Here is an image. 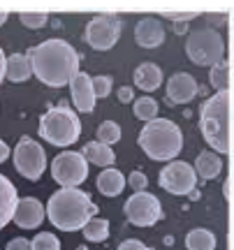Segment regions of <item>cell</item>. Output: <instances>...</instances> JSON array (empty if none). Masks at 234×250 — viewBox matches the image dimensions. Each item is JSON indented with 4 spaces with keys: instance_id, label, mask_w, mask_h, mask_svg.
I'll return each mask as SVG.
<instances>
[{
    "instance_id": "cell-22",
    "label": "cell",
    "mask_w": 234,
    "mask_h": 250,
    "mask_svg": "<svg viewBox=\"0 0 234 250\" xmlns=\"http://www.w3.org/2000/svg\"><path fill=\"white\" fill-rule=\"evenodd\" d=\"M186 248L188 250H213L216 248V236L209 229H192L186 236Z\"/></svg>"
},
{
    "instance_id": "cell-35",
    "label": "cell",
    "mask_w": 234,
    "mask_h": 250,
    "mask_svg": "<svg viewBox=\"0 0 234 250\" xmlns=\"http://www.w3.org/2000/svg\"><path fill=\"white\" fill-rule=\"evenodd\" d=\"M5 61H7V56L2 54V49H0V83L5 79Z\"/></svg>"
},
{
    "instance_id": "cell-7",
    "label": "cell",
    "mask_w": 234,
    "mask_h": 250,
    "mask_svg": "<svg viewBox=\"0 0 234 250\" xmlns=\"http://www.w3.org/2000/svg\"><path fill=\"white\" fill-rule=\"evenodd\" d=\"M51 176L58 186L77 188L88 179V160L81 153L65 151L61 155H56L51 162Z\"/></svg>"
},
{
    "instance_id": "cell-27",
    "label": "cell",
    "mask_w": 234,
    "mask_h": 250,
    "mask_svg": "<svg viewBox=\"0 0 234 250\" xmlns=\"http://www.w3.org/2000/svg\"><path fill=\"white\" fill-rule=\"evenodd\" d=\"M30 248L33 250H61V241H58L51 232H42L33 239Z\"/></svg>"
},
{
    "instance_id": "cell-11",
    "label": "cell",
    "mask_w": 234,
    "mask_h": 250,
    "mask_svg": "<svg viewBox=\"0 0 234 250\" xmlns=\"http://www.w3.org/2000/svg\"><path fill=\"white\" fill-rule=\"evenodd\" d=\"M160 188L167 190L171 195H190L195 190V183H197V174L190 167L188 162H170L167 167H162L160 171Z\"/></svg>"
},
{
    "instance_id": "cell-13",
    "label": "cell",
    "mask_w": 234,
    "mask_h": 250,
    "mask_svg": "<svg viewBox=\"0 0 234 250\" xmlns=\"http://www.w3.org/2000/svg\"><path fill=\"white\" fill-rule=\"evenodd\" d=\"M197 81L192 79V74H188V72H176L167 81V98L174 104H188L190 100L197 95Z\"/></svg>"
},
{
    "instance_id": "cell-3",
    "label": "cell",
    "mask_w": 234,
    "mask_h": 250,
    "mask_svg": "<svg viewBox=\"0 0 234 250\" xmlns=\"http://www.w3.org/2000/svg\"><path fill=\"white\" fill-rule=\"evenodd\" d=\"M199 127L204 142L213 151L220 155L232 151V90H218L202 104Z\"/></svg>"
},
{
    "instance_id": "cell-15",
    "label": "cell",
    "mask_w": 234,
    "mask_h": 250,
    "mask_svg": "<svg viewBox=\"0 0 234 250\" xmlns=\"http://www.w3.org/2000/svg\"><path fill=\"white\" fill-rule=\"evenodd\" d=\"M72 88V102L74 107L84 111V114H90L95 109V95H93V83H90V77L86 72H79L77 77L70 83Z\"/></svg>"
},
{
    "instance_id": "cell-20",
    "label": "cell",
    "mask_w": 234,
    "mask_h": 250,
    "mask_svg": "<svg viewBox=\"0 0 234 250\" xmlns=\"http://www.w3.org/2000/svg\"><path fill=\"white\" fill-rule=\"evenodd\" d=\"M123 188H126V176H123V174H121L118 169H111V167H107V169H105L98 176V190L105 197H116V195H121V192H123Z\"/></svg>"
},
{
    "instance_id": "cell-28",
    "label": "cell",
    "mask_w": 234,
    "mask_h": 250,
    "mask_svg": "<svg viewBox=\"0 0 234 250\" xmlns=\"http://www.w3.org/2000/svg\"><path fill=\"white\" fill-rule=\"evenodd\" d=\"M90 83H93V95H95V100H98V98H107L109 93H111L114 79L102 74V77H90Z\"/></svg>"
},
{
    "instance_id": "cell-19",
    "label": "cell",
    "mask_w": 234,
    "mask_h": 250,
    "mask_svg": "<svg viewBox=\"0 0 234 250\" xmlns=\"http://www.w3.org/2000/svg\"><path fill=\"white\" fill-rule=\"evenodd\" d=\"M81 155H84L86 160H90L93 165H98V167H111V165L116 162V153L111 151V146L100 144V142H88L84 146Z\"/></svg>"
},
{
    "instance_id": "cell-12",
    "label": "cell",
    "mask_w": 234,
    "mask_h": 250,
    "mask_svg": "<svg viewBox=\"0 0 234 250\" xmlns=\"http://www.w3.org/2000/svg\"><path fill=\"white\" fill-rule=\"evenodd\" d=\"M46 218L44 206L40 199L35 197H26V199H19L17 208H14V223L21 227V229H35L42 225V220Z\"/></svg>"
},
{
    "instance_id": "cell-30",
    "label": "cell",
    "mask_w": 234,
    "mask_h": 250,
    "mask_svg": "<svg viewBox=\"0 0 234 250\" xmlns=\"http://www.w3.org/2000/svg\"><path fill=\"white\" fill-rule=\"evenodd\" d=\"M128 183L135 188V192H142V190H146V186H149V179H146V174H142V171H132Z\"/></svg>"
},
{
    "instance_id": "cell-18",
    "label": "cell",
    "mask_w": 234,
    "mask_h": 250,
    "mask_svg": "<svg viewBox=\"0 0 234 250\" xmlns=\"http://www.w3.org/2000/svg\"><path fill=\"white\" fill-rule=\"evenodd\" d=\"M33 74V67H30V61H28L26 54H12L5 61V77H7L12 83H21V81H28Z\"/></svg>"
},
{
    "instance_id": "cell-23",
    "label": "cell",
    "mask_w": 234,
    "mask_h": 250,
    "mask_svg": "<svg viewBox=\"0 0 234 250\" xmlns=\"http://www.w3.org/2000/svg\"><path fill=\"white\" fill-rule=\"evenodd\" d=\"M209 81H211V86H216V90L230 88V83H232V67H230V62L220 61L218 65H213L211 72H209Z\"/></svg>"
},
{
    "instance_id": "cell-34",
    "label": "cell",
    "mask_w": 234,
    "mask_h": 250,
    "mask_svg": "<svg viewBox=\"0 0 234 250\" xmlns=\"http://www.w3.org/2000/svg\"><path fill=\"white\" fill-rule=\"evenodd\" d=\"M7 158H9V146L2 142V139H0V165L7 160Z\"/></svg>"
},
{
    "instance_id": "cell-32",
    "label": "cell",
    "mask_w": 234,
    "mask_h": 250,
    "mask_svg": "<svg viewBox=\"0 0 234 250\" xmlns=\"http://www.w3.org/2000/svg\"><path fill=\"white\" fill-rule=\"evenodd\" d=\"M5 250H33V248H30V241H28V239H12Z\"/></svg>"
},
{
    "instance_id": "cell-14",
    "label": "cell",
    "mask_w": 234,
    "mask_h": 250,
    "mask_svg": "<svg viewBox=\"0 0 234 250\" xmlns=\"http://www.w3.org/2000/svg\"><path fill=\"white\" fill-rule=\"evenodd\" d=\"M135 42L144 49H155L165 42V28L158 19L153 17H146L142 19L135 28Z\"/></svg>"
},
{
    "instance_id": "cell-16",
    "label": "cell",
    "mask_w": 234,
    "mask_h": 250,
    "mask_svg": "<svg viewBox=\"0 0 234 250\" xmlns=\"http://www.w3.org/2000/svg\"><path fill=\"white\" fill-rule=\"evenodd\" d=\"M19 195L14 183L0 174V229L14 218V208H17Z\"/></svg>"
},
{
    "instance_id": "cell-25",
    "label": "cell",
    "mask_w": 234,
    "mask_h": 250,
    "mask_svg": "<svg viewBox=\"0 0 234 250\" xmlns=\"http://www.w3.org/2000/svg\"><path fill=\"white\" fill-rule=\"evenodd\" d=\"M155 114H158V102L153 98H139L135 100V116L139 121H153Z\"/></svg>"
},
{
    "instance_id": "cell-24",
    "label": "cell",
    "mask_w": 234,
    "mask_h": 250,
    "mask_svg": "<svg viewBox=\"0 0 234 250\" xmlns=\"http://www.w3.org/2000/svg\"><path fill=\"white\" fill-rule=\"evenodd\" d=\"M81 232H84V236H86V241L100 243L109 236V223L105 220V218H93V220H88V223L81 227Z\"/></svg>"
},
{
    "instance_id": "cell-6",
    "label": "cell",
    "mask_w": 234,
    "mask_h": 250,
    "mask_svg": "<svg viewBox=\"0 0 234 250\" xmlns=\"http://www.w3.org/2000/svg\"><path fill=\"white\" fill-rule=\"evenodd\" d=\"M186 51H188V58L197 65H218L223 61V54H225V42L218 30H211V28H204V30H195L190 33L188 42H186Z\"/></svg>"
},
{
    "instance_id": "cell-1",
    "label": "cell",
    "mask_w": 234,
    "mask_h": 250,
    "mask_svg": "<svg viewBox=\"0 0 234 250\" xmlns=\"http://www.w3.org/2000/svg\"><path fill=\"white\" fill-rule=\"evenodd\" d=\"M26 56L35 77L51 88L70 86L72 79L79 74V54L74 51V46H70L65 40H58V37L37 44Z\"/></svg>"
},
{
    "instance_id": "cell-10",
    "label": "cell",
    "mask_w": 234,
    "mask_h": 250,
    "mask_svg": "<svg viewBox=\"0 0 234 250\" xmlns=\"http://www.w3.org/2000/svg\"><path fill=\"white\" fill-rule=\"evenodd\" d=\"M126 218L137 227H153L162 218V206L160 199L151 192H135L132 197H128L126 202Z\"/></svg>"
},
{
    "instance_id": "cell-33",
    "label": "cell",
    "mask_w": 234,
    "mask_h": 250,
    "mask_svg": "<svg viewBox=\"0 0 234 250\" xmlns=\"http://www.w3.org/2000/svg\"><path fill=\"white\" fill-rule=\"evenodd\" d=\"M118 100H121V102H130V100H132V88H126V86H123V88L118 90Z\"/></svg>"
},
{
    "instance_id": "cell-2",
    "label": "cell",
    "mask_w": 234,
    "mask_h": 250,
    "mask_svg": "<svg viewBox=\"0 0 234 250\" xmlns=\"http://www.w3.org/2000/svg\"><path fill=\"white\" fill-rule=\"evenodd\" d=\"M98 206L90 202V195L79 188H61L49 197L44 213L54 227L63 232H79L84 225L98 215Z\"/></svg>"
},
{
    "instance_id": "cell-36",
    "label": "cell",
    "mask_w": 234,
    "mask_h": 250,
    "mask_svg": "<svg viewBox=\"0 0 234 250\" xmlns=\"http://www.w3.org/2000/svg\"><path fill=\"white\" fill-rule=\"evenodd\" d=\"M5 21H7V14H5V12H0V26H2Z\"/></svg>"
},
{
    "instance_id": "cell-9",
    "label": "cell",
    "mask_w": 234,
    "mask_h": 250,
    "mask_svg": "<svg viewBox=\"0 0 234 250\" xmlns=\"http://www.w3.org/2000/svg\"><path fill=\"white\" fill-rule=\"evenodd\" d=\"M118 37H121V19L114 17V14L93 17L88 21V26H86V33H84V40L95 51H109V49H114Z\"/></svg>"
},
{
    "instance_id": "cell-29",
    "label": "cell",
    "mask_w": 234,
    "mask_h": 250,
    "mask_svg": "<svg viewBox=\"0 0 234 250\" xmlns=\"http://www.w3.org/2000/svg\"><path fill=\"white\" fill-rule=\"evenodd\" d=\"M19 19L26 28H42L46 23V14H21Z\"/></svg>"
},
{
    "instance_id": "cell-5",
    "label": "cell",
    "mask_w": 234,
    "mask_h": 250,
    "mask_svg": "<svg viewBox=\"0 0 234 250\" xmlns=\"http://www.w3.org/2000/svg\"><path fill=\"white\" fill-rule=\"evenodd\" d=\"M81 121L67 102H61L40 118V137L54 146H70L79 139Z\"/></svg>"
},
{
    "instance_id": "cell-8",
    "label": "cell",
    "mask_w": 234,
    "mask_h": 250,
    "mask_svg": "<svg viewBox=\"0 0 234 250\" xmlns=\"http://www.w3.org/2000/svg\"><path fill=\"white\" fill-rule=\"evenodd\" d=\"M14 167L28 181H37L46 169V155L44 148L30 137H21L14 146Z\"/></svg>"
},
{
    "instance_id": "cell-17",
    "label": "cell",
    "mask_w": 234,
    "mask_h": 250,
    "mask_svg": "<svg viewBox=\"0 0 234 250\" xmlns=\"http://www.w3.org/2000/svg\"><path fill=\"white\" fill-rule=\"evenodd\" d=\"M135 86L146 90V93L160 88L162 86V70L155 65V62H142V65L135 70Z\"/></svg>"
},
{
    "instance_id": "cell-26",
    "label": "cell",
    "mask_w": 234,
    "mask_h": 250,
    "mask_svg": "<svg viewBox=\"0 0 234 250\" xmlns=\"http://www.w3.org/2000/svg\"><path fill=\"white\" fill-rule=\"evenodd\" d=\"M118 139H121V127H118V123H114V121H105V123L98 127V142L100 144L111 146V144H116Z\"/></svg>"
},
{
    "instance_id": "cell-21",
    "label": "cell",
    "mask_w": 234,
    "mask_h": 250,
    "mask_svg": "<svg viewBox=\"0 0 234 250\" xmlns=\"http://www.w3.org/2000/svg\"><path fill=\"white\" fill-rule=\"evenodd\" d=\"M195 174H199L202 179H216L218 174H220V169H223V160L218 158V153L213 151H202L197 155V160H195Z\"/></svg>"
},
{
    "instance_id": "cell-4",
    "label": "cell",
    "mask_w": 234,
    "mask_h": 250,
    "mask_svg": "<svg viewBox=\"0 0 234 250\" xmlns=\"http://www.w3.org/2000/svg\"><path fill=\"white\" fill-rule=\"evenodd\" d=\"M139 146L151 160H174L183 148V134L170 118H153L142 127Z\"/></svg>"
},
{
    "instance_id": "cell-31",
    "label": "cell",
    "mask_w": 234,
    "mask_h": 250,
    "mask_svg": "<svg viewBox=\"0 0 234 250\" xmlns=\"http://www.w3.org/2000/svg\"><path fill=\"white\" fill-rule=\"evenodd\" d=\"M116 250H149V248H146L142 241H137V239H128V241H123Z\"/></svg>"
}]
</instances>
